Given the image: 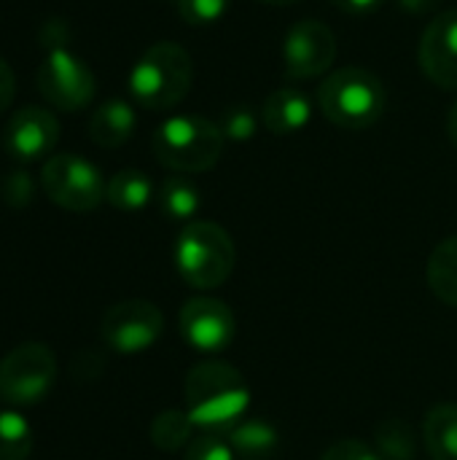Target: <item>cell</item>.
Returning <instances> with one entry per match:
<instances>
[{"mask_svg": "<svg viewBox=\"0 0 457 460\" xmlns=\"http://www.w3.org/2000/svg\"><path fill=\"white\" fill-rule=\"evenodd\" d=\"M259 119H261V113H256L250 105H229V108L221 111L218 127H221L226 140L245 143L259 132Z\"/></svg>", "mask_w": 457, "mask_h": 460, "instance_id": "obj_24", "label": "cell"}, {"mask_svg": "<svg viewBox=\"0 0 457 460\" xmlns=\"http://www.w3.org/2000/svg\"><path fill=\"white\" fill-rule=\"evenodd\" d=\"M234 261V240L213 221H189L175 240V267L194 288L221 286L232 275Z\"/></svg>", "mask_w": 457, "mask_h": 460, "instance_id": "obj_5", "label": "cell"}, {"mask_svg": "<svg viewBox=\"0 0 457 460\" xmlns=\"http://www.w3.org/2000/svg\"><path fill=\"white\" fill-rule=\"evenodd\" d=\"M175 5L186 24L205 27V24H215L218 19H224L229 0H175Z\"/></svg>", "mask_w": 457, "mask_h": 460, "instance_id": "obj_25", "label": "cell"}, {"mask_svg": "<svg viewBox=\"0 0 457 460\" xmlns=\"http://www.w3.org/2000/svg\"><path fill=\"white\" fill-rule=\"evenodd\" d=\"M13 94H16V75L11 65L0 57V113L8 111V105L13 102Z\"/></svg>", "mask_w": 457, "mask_h": 460, "instance_id": "obj_29", "label": "cell"}, {"mask_svg": "<svg viewBox=\"0 0 457 460\" xmlns=\"http://www.w3.org/2000/svg\"><path fill=\"white\" fill-rule=\"evenodd\" d=\"M318 105L334 127L369 129L382 119L388 92L377 73L347 65L326 75V81L318 86Z\"/></svg>", "mask_w": 457, "mask_h": 460, "instance_id": "obj_2", "label": "cell"}, {"mask_svg": "<svg viewBox=\"0 0 457 460\" xmlns=\"http://www.w3.org/2000/svg\"><path fill=\"white\" fill-rule=\"evenodd\" d=\"M237 332L234 313L213 296H194L180 310V334L199 353H221Z\"/></svg>", "mask_w": 457, "mask_h": 460, "instance_id": "obj_11", "label": "cell"}, {"mask_svg": "<svg viewBox=\"0 0 457 460\" xmlns=\"http://www.w3.org/2000/svg\"><path fill=\"white\" fill-rule=\"evenodd\" d=\"M447 135H450V140L457 146V102L453 105L450 116H447Z\"/></svg>", "mask_w": 457, "mask_h": 460, "instance_id": "obj_31", "label": "cell"}, {"mask_svg": "<svg viewBox=\"0 0 457 460\" xmlns=\"http://www.w3.org/2000/svg\"><path fill=\"white\" fill-rule=\"evenodd\" d=\"M374 442H377V456L382 460H415L417 453L415 431L401 418H385L374 429Z\"/></svg>", "mask_w": 457, "mask_h": 460, "instance_id": "obj_21", "label": "cell"}, {"mask_svg": "<svg viewBox=\"0 0 457 460\" xmlns=\"http://www.w3.org/2000/svg\"><path fill=\"white\" fill-rule=\"evenodd\" d=\"M417 59L428 81L457 92V8L436 13L423 30Z\"/></svg>", "mask_w": 457, "mask_h": 460, "instance_id": "obj_12", "label": "cell"}, {"mask_svg": "<svg viewBox=\"0 0 457 460\" xmlns=\"http://www.w3.org/2000/svg\"><path fill=\"white\" fill-rule=\"evenodd\" d=\"M334 8H339L342 13H350V16H369L374 13L385 0H329Z\"/></svg>", "mask_w": 457, "mask_h": 460, "instance_id": "obj_30", "label": "cell"}, {"mask_svg": "<svg viewBox=\"0 0 457 460\" xmlns=\"http://www.w3.org/2000/svg\"><path fill=\"white\" fill-rule=\"evenodd\" d=\"M321 460H382L369 445L358 439H339L334 442Z\"/></svg>", "mask_w": 457, "mask_h": 460, "instance_id": "obj_28", "label": "cell"}, {"mask_svg": "<svg viewBox=\"0 0 457 460\" xmlns=\"http://www.w3.org/2000/svg\"><path fill=\"white\" fill-rule=\"evenodd\" d=\"M226 439L234 456L242 460H269L280 445L275 426L261 418H242L226 431Z\"/></svg>", "mask_w": 457, "mask_h": 460, "instance_id": "obj_16", "label": "cell"}, {"mask_svg": "<svg viewBox=\"0 0 457 460\" xmlns=\"http://www.w3.org/2000/svg\"><path fill=\"white\" fill-rule=\"evenodd\" d=\"M197 426L191 423L189 412H180V410H164L154 418L151 423V442L154 447L164 450V453H175L186 445H191V431Z\"/></svg>", "mask_w": 457, "mask_h": 460, "instance_id": "obj_22", "label": "cell"}, {"mask_svg": "<svg viewBox=\"0 0 457 460\" xmlns=\"http://www.w3.org/2000/svg\"><path fill=\"white\" fill-rule=\"evenodd\" d=\"M59 140V121L51 111L38 105L19 108L3 132V148L19 162H32L54 151Z\"/></svg>", "mask_w": 457, "mask_h": 460, "instance_id": "obj_13", "label": "cell"}, {"mask_svg": "<svg viewBox=\"0 0 457 460\" xmlns=\"http://www.w3.org/2000/svg\"><path fill=\"white\" fill-rule=\"evenodd\" d=\"M426 278H428L434 296H439L450 307H457V234L442 240L434 248Z\"/></svg>", "mask_w": 457, "mask_h": 460, "instance_id": "obj_19", "label": "cell"}, {"mask_svg": "<svg viewBox=\"0 0 457 460\" xmlns=\"http://www.w3.org/2000/svg\"><path fill=\"white\" fill-rule=\"evenodd\" d=\"M35 84L40 97L65 113L86 108L97 92L94 73L89 70V65L65 46L48 49V54L38 65Z\"/></svg>", "mask_w": 457, "mask_h": 460, "instance_id": "obj_8", "label": "cell"}, {"mask_svg": "<svg viewBox=\"0 0 457 460\" xmlns=\"http://www.w3.org/2000/svg\"><path fill=\"white\" fill-rule=\"evenodd\" d=\"M259 3H267V5H294L299 0H259Z\"/></svg>", "mask_w": 457, "mask_h": 460, "instance_id": "obj_32", "label": "cell"}, {"mask_svg": "<svg viewBox=\"0 0 457 460\" xmlns=\"http://www.w3.org/2000/svg\"><path fill=\"white\" fill-rule=\"evenodd\" d=\"M186 412L197 429L226 434L240 423L250 404V391L240 369L226 361H202L189 369L183 383Z\"/></svg>", "mask_w": 457, "mask_h": 460, "instance_id": "obj_1", "label": "cell"}, {"mask_svg": "<svg viewBox=\"0 0 457 460\" xmlns=\"http://www.w3.org/2000/svg\"><path fill=\"white\" fill-rule=\"evenodd\" d=\"M156 199H159V210L170 218V221H191L202 205V194L199 189L183 178V175H170L162 181L159 191H156Z\"/></svg>", "mask_w": 457, "mask_h": 460, "instance_id": "obj_20", "label": "cell"}, {"mask_svg": "<svg viewBox=\"0 0 457 460\" xmlns=\"http://www.w3.org/2000/svg\"><path fill=\"white\" fill-rule=\"evenodd\" d=\"M224 146L226 137L218 121L197 113L164 119L151 137L156 162L175 172H207L221 159Z\"/></svg>", "mask_w": 457, "mask_h": 460, "instance_id": "obj_3", "label": "cell"}, {"mask_svg": "<svg viewBox=\"0 0 457 460\" xmlns=\"http://www.w3.org/2000/svg\"><path fill=\"white\" fill-rule=\"evenodd\" d=\"M312 119V100L299 86L275 89L261 105V124L272 135H294Z\"/></svg>", "mask_w": 457, "mask_h": 460, "instance_id": "obj_14", "label": "cell"}, {"mask_svg": "<svg viewBox=\"0 0 457 460\" xmlns=\"http://www.w3.org/2000/svg\"><path fill=\"white\" fill-rule=\"evenodd\" d=\"M194 62L172 40L154 43L129 73V94L145 111H170L191 92Z\"/></svg>", "mask_w": 457, "mask_h": 460, "instance_id": "obj_4", "label": "cell"}, {"mask_svg": "<svg viewBox=\"0 0 457 460\" xmlns=\"http://www.w3.org/2000/svg\"><path fill=\"white\" fill-rule=\"evenodd\" d=\"M154 197V183L145 172L135 170V167H127V170H119L110 181H108V189H105V199L116 208V210H124V213H135V210H143Z\"/></svg>", "mask_w": 457, "mask_h": 460, "instance_id": "obj_18", "label": "cell"}, {"mask_svg": "<svg viewBox=\"0 0 457 460\" xmlns=\"http://www.w3.org/2000/svg\"><path fill=\"white\" fill-rule=\"evenodd\" d=\"M32 442V426L19 412H0V460H27Z\"/></svg>", "mask_w": 457, "mask_h": 460, "instance_id": "obj_23", "label": "cell"}, {"mask_svg": "<svg viewBox=\"0 0 457 460\" xmlns=\"http://www.w3.org/2000/svg\"><path fill=\"white\" fill-rule=\"evenodd\" d=\"M57 383V358L40 342H24L0 361V402L32 407L48 396Z\"/></svg>", "mask_w": 457, "mask_h": 460, "instance_id": "obj_7", "label": "cell"}, {"mask_svg": "<svg viewBox=\"0 0 457 460\" xmlns=\"http://www.w3.org/2000/svg\"><path fill=\"white\" fill-rule=\"evenodd\" d=\"M423 439L434 460H457V404H439L426 415Z\"/></svg>", "mask_w": 457, "mask_h": 460, "instance_id": "obj_17", "label": "cell"}, {"mask_svg": "<svg viewBox=\"0 0 457 460\" xmlns=\"http://www.w3.org/2000/svg\"><path fill=\"white\" fill-rule=\"evenodd\" d=\"M40 186L46 197L70 213H89L105 199L102 172L78 154H54L40 170Z\"/></svg>", "mask_w": 457, "mask_h": 460, "instance_id": "obj_6", "label": "cell"}, {"mask_svg": "<svg viewBox=\"0 0 457 460\" xmlns=\"http://www.w3.org/2000/svg\"><path fill=\"white\" fill-rule=\"evenodd\" d=\"M137 127V113L127 100H105L94 108L89 119V137L100 148H119L124 146Z\"/></svg>", "mask_w": 457, "mask_h": 460, "instance_id": "obj_15", "label": "cell"}, {"mask_svg": "<svg viewBox=\"0 0 457 460\" xmlns=\"http://www.w3.org/2000/svg\"><path fill=\"white\" fill-rule=\"evenodd\" d=\"M0 197L8 208H27L32 199V178L24 170L8 172L0 186Z\"/></svg>", "mask_w": 457, "mask_h": 460, "instance_id": "obj_27", "label": "cell"}, {"mask_svg": "<svg viewBox=\"0 0 457 460\" xmlns=\"http://www.w3.org/2000/svg\"><path fill=\"white\" fill-rule=\"evenodd\" d=\"M283 70L291 81L323 75L337 59V35L321 19L296 22L283 38Z\"/></svg>", "mask_w": 457, "mask_h": 460, "instance_id": "obj_10", "label": "cell"}, {"mask_svg": "<svg viewBox=\"0 0 457 460\" xmlns=\"http://www.w3.org/2000/svg\"><path fill=\"white\" fill-rule=\"evenodd\" d=\"M186 460H237L229 439L224 434H205L197 437L189 450H186Z\"/></svg>", "mask_w": 457, "mask_h": 460, "instance_id": "obj_26", "label": "cell"}, {"mask_svg": "<svg viewBox=\"0 0 457 460\" xmlns=\"http://www.w3.org/2000/svg\"><path fill=\"white\" fill-rule=\"evenodd\" d=\"M164 332V318L156 305L145 299H127L105 310L100 321L102 342L121 356L148 350Z\"/></svg>", "mask_w": 457, "mask_h": 460, "instance_id": "obj_9", "label": "cell"}]
</instances>
